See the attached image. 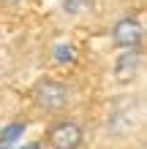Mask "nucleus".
Wrapping results in <instances>:
<instances>
[{
	"label": "nucleus",
	"mask_w": 147,
	"mask_h": 149,
	"mask_svg": "<svg viewBox=\"0 0 147 149\" xmlns=\"http://www.w3.org/2000/svg\"><path fill=\"white\" fill-rule=\"evenodd\" d=\"M33 100L41 111H63L71 103V87L57 79H41L33 87Z\"/></svg>",
	"instance_id": "obj_1"
},
{
	"label": "nucleus",
	"mask_w": 147,
	"mask_h": 149,
	"mask_svg": "<svg viewBox=\"0 0 147 149\" xmlns=\"http://www.w3.org/2000/svg\"><path fill=\"white\" fill-rule=\"evenodd\" d=\"M46 141H49L52 149H79L82 141H84V130L74 119H57L49 127Z\"/></svg>",
	"instance_id": "obj_2"
},
{
	"label": "nucleus",
	"mask_w": 147,
	"mask_h": 149,
	"mask_svg": "<svg viewBox=\"0 0 147 149\" xmlns=\"http://www.w3.org/2000/svg\"><path fill=\"white\" fill-rule=\"evenodd\" d=\"M142 38H144V27H142V22L136 16H123L112 27V41L120 49H139Z\"/></svg>",
	"instance_id": "obj_3"
},
{
	"label": "nucleus",
	"mask_w": 147,
	"mask_h": 149,
	"mask_svg": "<svg viewBox=\"0 0 147 149\" xmlns=\"http://www.w3.org/2000/svg\"><path fill=\"white\" fill-rule=\"evenodd\" d=\"M142 71V49H123L115 60V79L120 84H131Z\"/></svg>",
	"instance_id": "obj_4"
},
{
	"label": "nucleus",
	"mask_w": 147,
	"mask_h": 149,
	"mask_svg": "<svg viewBox=\"0 0 147 149\" xmlns=\"http://www.w3.org/2000/svg\"><path fill=\"white\" fill-rule=\"evenodd\" d=\"M6 6H16V3H22V0H3Z\"/></svg>",
	"instance_id": "obj_5"
}]
</instances>
